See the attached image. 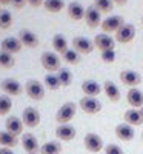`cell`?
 Returning a JSON list of instances; mask_svg holds the SVG:
<instances>
[{
  "label": "cell",
  "mask_w": 143,
  "mask_h": 154,
  "mask_svg": "<svg viewBox=\"0 0 143 154\" xmlns=\"http://www.w3.org/2000/svg\"><path fill=\"white\" fill-rule=\"evenodd\" d=\"M66 11H68V16L71 20L74 22H79V20H83L85 19V8L80 2H71L68 6H66Z\"/></svg>",
  "instance_id": "cell-23"
},
{
  "label": "cell",
  "mask_w": 143,
  "mask_h": 154,
  "mask_svg": "<svg viewBox=\"0 0 143 154\" xmlns=\"http://www.w3.org/2000/svg\"><path fill=\"white\" fill-rule=\"evenodd\" d=\"M43 3H45V0H28V5L32 8H40L43 6Z\"/></svg>",
  "instance_id": "cell-39"
},
{
  "label": "cell",
  "mask_w": 143,
  "mask_h": 154,
  "mask_svg": "<svg viewBox=\"0 0 143 154\" xmlns=\"http://www.w3.org/2000/svg\"><path fill=\"white\" fill-rule=\"evenodd\" d=\"M112 2H114L115 5H119V6H125V5L128 3V0H112Z\"/></svg>",
  "instance_id": "cell-41"
},
{
  "label": "cell",
  "mask_w": 143,
  "mask_h": 154,
  "mask_svg": "<svg viewBox=\"0 0 143 154\" xmlns=\"http://www.w3.org/2000/svg\"><path fill=\"white\" fill-rule=\"evenodd\" d=\"M0 48H2V51H5V53H9V54L14 56V54L20 53L23 45L19 40V37H6L2 40V43H0Z\"/></svg>",
  "instance_id": "cell-16"
},
{
  "label": "cell",
  "mask_w": 143,
  "mask_h": 154,
  "mask_svg": "<svg viewBox=\"0 0 143 154\" xmlns=\"http://www.w3.org/2000/svg\"><path fill=\"white\" fill-rule=\"evenodd\" d=\"M94 6L103 14H109L114 9V2L112 0H94Z\"/></svg>",
  "instance_id": "cell-34"
},
{
  "label": "cell",
  "mask_w": 143,
  "mask_h": 154,
  "mask_svg": "<svg viewBox=\"0 0 143 154\" xmlns=\"http://www.w3.org/2000/svg\"><path fill=\"white\" fill-rule=\"evenodd\" d=\"M12 16L11 12L6 11V9H2L0 11V29H9L12 26Z\"/></svg>",
  "instance_id": "cell-35"
},
{
  "label": "cell",
  "mask_w": 143,
  "mask_h": 154,
  "mask_svg": "<svg viewBox=\"0 0 143 154\" xmlns=\"http://www.w3.org/2000/svg\"><path fill=\"white\" fill-rule=\"evenodd\" d=\"M77 136V131L75 128L69 123L66 125H59L56 128V137L59 140H62V142H71V140Z\"/></svg>",
  "instance_id": "cell-17"
},
{
  "label": "cell",
  "mask_w": 143,
  "mask_h": 154,
  "mask_svg": "<svg viewBox=\"0 0 143 154\" xmlns=\"http://www.w3.org/2000/svg\"><path fill=\"white\" fill-rule=\"evenodd\" d=\"M82 91H83V94L88 96V97H97V96L103 91V86H102L99 82L93 80V79H88V80H85V82L82 83Z\"/></svg>",
  "instance_id": "cell-22"
},
{
  "label": "cell",
  "mask_w": 143,
  "mask_h": 154,
  "mask_svg": "<svg viewBox=\"0 0 143 154\" xmlns=\"http://www.w3.org/2000/svg\"><path fill=\"white\" fill-rule=\"evenodd\" d=\"M62 152V143L60 140H49L40 146L38 154H60Z\"/></svg>",
  "instance_id": "cell-27"
},
{
  "label": "cell",
  "mask_w": 143,
  "mask_h": 154,
  "mask_svg": "<svg viewBox=\"0 0 143 154\" xmlns=\"http://www.w3.org/2000/svg\"><path fill=\"white\" fill-rule=\"evenodd\" d=\"M43 85H45L46 89H49V91H57V89L62 86L56 72H46L45 79H43Z\"/></svg>",
  "instance_id": "cell-28"
},
{
  "label": "cell",
  "mask_w": 143,
  "mask_h": 154,
  "mask_svg": "<svg viewBox=\"0 0 143 154\" xmlns=\"http://www.w3.org/2000/svg\"><path fill=\"white\" fill-rule=\"evenodd\" d=\"M20 143H22L23 149L26 151L28 154H38V152H40V145H38L37 137L32 133H25L22 136Z\"/></svg>",
  "instance_id": "cell-12"
},
{
  "label": "cell",
  "mask_w": 143,
  "mask_h": 154,
  "mask_svg": "<svg viewBox=\"0 0 143 154\" xmlns=\"http://www.w3.org/2000/svg\"><path fill=\"white\" fill-rule=\"evenodd\" d=\"M126 100H128V103L131 105V108L140 109L143 106V93L137 88H131L126 94Z\"/></svg>",
  "instance_id": "cell-24"
},
{
  "label": "cell",
  "mask_w": 143,
  "mask_h": 154,
  "mask_svg": "<svg viewBox=\"0 0 143 154\" xmlns=\"http://www.w3.org/2000/svg\"><path fill=\"white\" fill-rule=\"evenodd\" d=\"M123 122L128 123V125H131V126H140V125H143V112H141V109L129 108L128 111H125Z\"/></svg>",
  "instance_id": "cell-18"
},
{
  "label": "cell",
  "mask_w": 143,
  "mask_h": 154,
  "mask_svg": "<svg viewBox=\"0 0 143 154\" xmlns=\"http://www.w3.org/2000/svg\"><path fill=\"white\" fill-rule=\"evenodd\" d=\"M141 140H143V133H141Z\"/></svg>",
  "instance_id": "cell-45"
},
{
  "label": "cell",
  "mask_w": 143,
  "mask_h": 154,
  "mask_svg": "<svg viewBox=\"0 0 143 154\" xmlns=\"http://www.w3.org/2000/svg\"><path fill=\"white\" fill-rule=\"evenodd\" d=\"M22 120L23 125L28 128H35L40 125V112L34 106H26L22 112Z\"/></svg>",
  "instance_id": "cell-8"
},
{
  "label": "cell",
  "mask_w": 143,
  "mask_h": 154,
  "mask_svg": "<svg viewBox=\"0 0 143 154\" xmlns=\"http://www.w3.org/2000/svg\"><path fill=\"white\" fill-rule=\"evenodd\" d=\"M56 74H57V77H59L62 86H69V85L72 83V72H71V69H68V68H60Z\"/></svg>",
  "instance_id": "cell-30"
},
{
  "label": "cell",
  "mask_w": 143,
  "mask_h": 154,
  "mask_svg": "<svg viewBox=\"0 0 143 154\" xmlns=\"http://www.w3.org/2000/svg\"><path fill=\"white\" fill-rule=\"evenodd\" d=\"M53 48H54L56 53H59L60 56H63V54L69 49V48H68L66 37H65L63 34H56V35L53 37Z\"/></svg>",
  "instance_id": "cell-26"
},
{
  "label": "cell",
  "mask_w": 143,
  "mask_h": 154,
  "mask_svg": "<svg viewBox=\"0 0 143 154\" xmlns=\"http://www.w3.org/2000/svg\"><path fill=\"white\" fill-rule=\"evenodd\" d=\"M103 91H105L108 100L111 102V103H117L120 99H122V93L119 86H117L112 80H105V83H103Z\"/></svg>",
  "instance_id": "cell-20"
},
{
  "label": "cell",
  "mask_w": 143,
  "mask_h": 154,
  "mask_svg": "<svg viewBox=\"0 0 143 154\" xmlns=\"http://www.w3.org/2000/svg\"><path fill=\"white\" fill-rule=\"evenodd\" d=\"M19 40L26 48H37L38 43H40L38 35L35 32H32L31 29H20L19 31Z\"/></svg>",
  "instance_id": "cell-15"
},
{
  "label": "cell",
  "mask_w": 143,
  "mask_h": 154,
  "mask_svg": "<svg viewBox=\"0 0 143 154\" xmlns=\"http://www.w3.org/2000/svg\"><path fill=\"white\" fill-rule=\"evenodd\" d=\"M40 63L46 69V72H57L62 68L60 57L56 53H51V51H43L40 56Z\"/></svg>",
  "instance_id": "cell-2"
},
{
  "label": "cell",
  "mask_w": 143,
  "mask_h": 154,
  "mask_svg": "<svg viewBox=\"0 0 143 154\" xmlns=\"http://www.w3.org/2000/svg\"><path fill=\"white\" fill-rule=\"evenodd\" d=\"M79 106L83 112L86 114H99L102 111V103L97 97H88V96H83L80 100H79Z\"/></svg>",
  "instance_id": "cell-5"
},
{
  "label": "cell",
  "mask_w": 143,
  "mask_h": 154,
  "mask_svg": "<svg viewBox=\"0 0 143 154\" xmlns=\"http://www.w3.org/2000/svg\"><path fill=\"white\" fill-rule=\"evenodd\" d=\"M12 109V99L6 94L0 96V116H8Z\"/></svg>",
  "instance_id": "cell-32"
},
{
  "label": "cell",
  "mask_w": 143,
  "mask_h": 154,
  "mask_svg": "<svg viewBox=\"0 0 143 154\" xmlns=\"http://www.w3.org/2000/svg\"><path fill=\"white\" fill-rule=\"evenodd\" d=\"M140 109H141V112H143V106H141V108H140Z\"/></svg>",
  "instance_id": "cell-43"
},
{
  "label": "cell",
  "mask_w": 143,
  "mask_h": 154,
  "mask_svg": "<svg viewBox=\"0 0 143 154\" xmlns=\"http://www.w3.org/2000/svg\"><path fill=\"white\" fill-rule=\"evenodd\" d=\"M0 5H11V0H0Z\"/></svg>",
  "instance_id": "cell-42"
},
{
  "label": "cell",
  "mask_w": 143,
  "mask_h": 154,
  "mask_svg": "<svg viewBox=\"0 0 143 154\" xmlns=\"http://www.w3.org/2000/svg\"><path fill=\"white\" fill-rule=\"evenodd\" d=\"M83 20L86 22V25H88L89 28H97V26H100L102 22H103L102 20V12L94 5H91L85 11V19Z\"/></svg>",
  "instance_id": "cell-13"
},
{
  "label": "cell",
  "mask_w": 143,
  "mask_h": 154,
  "mask_svg": "<svg viewBox=\"0 0 143 154\" xmlns=\"http://www.w3.org/2000/svg\"><path fill=\"white\" fill-rule=\"evenodd\" d=\"M83 143H85V148L93 154H97L102 149H105V143H103L102 136H99L96 133H88L83 139Z\"/></svg>",
  "instance_id": "cell-4"
},
{
  "label": "cell",
  "mask_w": 143,
  "mask_h": 154,
  "mask_svg": "<svg viewBox=\"0 0 143 154\" xmlns=\"http://www.w3.org/2000/svg\"><path fill=\"white\" fill-rule=\"evenodd\" d=\"M0 154H14V151H12L11 148H3V146H0Z\"/></svg>",
  "instance_id": "cell-40"
},
{
  "label": "cell",
  "mask_w": 143,
  "mask_h": 154,
  "mask_svg": "<svg viewBox=\"0 0 143 154\" xmlns=\"http://www.w3.org/2000/svg\"><path fill=\"white\" fill-rule=\"evenodd\" d=\"M119 79L123 85L129 86V88H137L141 83V75L140 72L134 71V69H123L119 74Z\"/></svg>",
  "instance_id": "cell-9"
},
{
  "label": "cell",
  "mask_w": 143,
  "mask_h": 154,
  "mask_svg": "<svg viewBox=\"0 0 143 154\" xmlns=\"http://www.w3.org/2000/svg\"><path fill=\"white\" fill-rule=\"evenodd\" d=\"M94 42L89 40L88 37L83 35H77L72 38V49L77 51L79 54H91L94 51Z\"/></svg>",
  "instance_id": "cell-7"
},
{
  "label": "cell",
  "mask_w": 143,
  "mask_h": 154,
  "mask_svg": "<svg viewBox=\"0 0 143 154\" xmlns=\"http://www.w3.org/2000/svg\"><path fill=\"white\" fill-rule=\"evenodd\" d=\"M19 145V137L14 136V134H11L8 133L6 130L5 131H0V146H3V148H14Z\"/></svg>",
  "instance_id": "cell-25"
},
{
  "label": "cell",
  "mask_w": 143,
  "mask_h": 154,
  "mask_svg": "<svg viewBox=\"0 0 143 154\" xmlns=\"http://www.w3.org/2000/svg\"><path fill=\"white\" fill-rule=\"evenodd\" d=\"M141 25H143V17H141Z\"/></svg>",
  "instance_id": "cell-44"
},
{
  "label": "cell",
  "mask_w": 143,
  "mask_h": 154,
  "mask_svg": "<svg viewBox=\"0 0 143 154\" xmlns=\"http://www.w3.org/2000/svg\"><path fill=\"white\" fill-rule=\"evenodd\" d=\"M14 65H16L14 56L9 54V53H5V51L0 49V68H3V69H11Z\"/></svg>",
  "instance_id": "cell-29"
},
{
  "label": "cell",
  "mask_w": 143,
  "mask_h": 154,
  "mask_svg": "<svg viewBox=\"0 0 143 154\" xmlns=\"http://www.w3.org/2000/svg\"><path fill=\"white\" fill-rule=\"evenodd\" d=\"M135 37V26L132 23H125L123 26L115 32V42L131 43Z\"/></svg>",
  "instance_id": "cell-11"
},
{
  "label": "cell",
  "mask_w": 143,
  "mask_h": 154,
  "mask_svg": "<svg viewBox=\"0 0 143 154\" xmlns=\"http://www.w3.org/2000/svg\"><path fill=\"white\" fill-rule=\"evenodd\" d=\"M75 112H77V105L74 102H65L56 112V122L59 125H66L75 117Z\"/></svg>",
  "instance_id": "cell-1"
},
{
  "label": "cell",
  "mask_w": 143,
  "mask_h": 154,
  "mask_svg": "<svg viewBox=\"0 0 143 154\" xmlns=\"http://www.w3.org/2000/svg\"><path fill=\"white\" fill-rule=\"evenodd\" d=\"M45 91H46L45 85L42 82L35 80V79H31L25 83V93H26V96L31 100H35V102L42 100L45 97Z\"/></svg>",
  "instance_id": "cell-3"
},
{
  "label": "cell",
  "mask_w": 143,
  "mask_h": 154,
  "mask_svg": "<svg viewBox=\"0 0 143 154\" xmlns=\"http://www.w3.org/2000/svg\"><path fill=\"white\" fill-rule=\"evenodd\" d=\"M0 6H2V5H0ZM0 11H2V9H0Z\"/></svg>",
  "instance_id": "cell-46"
},
{
  "label": "cell",
  "mask_w": 143,
  "mask_h": 154,
  "mask_svg": "<svg viewBox=\"0 0 143 154\" xmlns=\"http://www.w3.org/2000/svg\"><path fill=\"white\" fill-rule=\"evenodd\" d=\"M26 3H28V0H11V5L14 6L16 9H22Z\"/></svg>",
  "instance_id": "cell-38"
},
{
  "label": "cell",
  "mask_w": 143,
  "mask_h": 154,
  "mask_svg": "<svg viewBox=\"0 0 143 154\" xmlns=\"http://www.w3.org/2000/svg\"><path fill=\"white\" fill-rule=\"evenodd\" d=\"M123 25H125V20H123L122 16H109V17H106L105 20L102 22L100 28H102V31L105 34H111V32L115 34Z\"/></svg>",
  "instance_id": "cell-6"
},
{
  "label": "cell",
  "mask_w": 143,
  "mask_h": 154,
  "mask_svg": "<svg viewBox=\"0 0 143 154\" xmlns=\"http://www.w3.org/2000/svg\"><path fill=\"white\" fill-rule=\"evenodd\" d=\"M23 120L16 117V116H9V117L6 119L5 122V128H6V131L11 133V134H14V136H22L23 134Z\"/></svg>",
  "instance_id": "cell-21"
},
{
  "label": "cell",
  "mask_w": 143,
  "mask_h": 154,
  "mask_svg": "<svg viewBox=\"0 0 143 154\" xmlns=\"http://www.w3.org/2000/svg\"><path fill=\"white\" fill-rule=\"evenodd\" d=\"M115 136L117 139H120L122 142H131L135 136V131H134V126L128 125V123H119L115 126Z\"/></svg>",
  "instance_id": "cell-19"
},
{
  "label": "cell",
  "mask_w": 143,
  "mask_h": 154,
  "mask_svg": "<svg viewBox=\"0 0 143 154\" xmlns=\"http://www.w3.org/2000/svg\"><path fill=\"white\" fill-rule=\"evenodd\" d=\"M102 56V60L105 63H114L115 59H117V54H115V49H108V51H102L100 53Z\"/></svg>",
  "instance_id": "cell-36"
},
{
  "label": "cell",
  "mask_w": 143,
  "mask_h": 154,
  "mask_svg": "<svg viewBox=\"0 0 143 154\" xmlns=\"http://www.w3.org/2000/svg\"><path fill=\"white\" fill-rule=\"evenodd\" d=\"M62 59L66 62V63H69V65H79V63L82 62L80 54L77 53V51H74V49H68L66 53L62 56Z\"/></svg>",
  "instance_id": "cell-33"
},
{
  "label": "cell",
  "mask_w": 143,
  "mask_h": 154,
  "mask_svg": "<svg viewBox=\"0 0 143 154\" xmlns=\"http://www.w3.org/2000/svg\"><path fill=\"white\" fill-rule=\"evenodd\" d=\"M105 154H125L123 149L119 146V145H115V143H109L105 146Z\"/></svg>",
  "instance_id": "cell-37"
},
{
  "label": "cell",
  "mask_w": 143,
  "mask_h": 154,
  "mask_svg": "<svg viewBox=\"0 0 143 154\" xmlns=\"http://www.w3.org/2000/svg\"><path fill=\"white\" fill-rule=\"evenodd\" d=\"M0 88L3 89V93L6 94V96H9V97H17V96H20L22 93H23V86H22V83L19 82V80H16V79H5V80H2V83H0Z\"/></svg>",
  "instance_id": "cell-10"
},
{
  "label": "cell",
  "mask_w": 143,
  "mask_h": 154,
  "mask_svg": "<svg viewBox=\"0 0 143 154\" xmlns=\"http://www.w3.org/2000/svg\"><path fill=\"white\" fill-rule=\"evenodd\" d=\"M93 42H94V46L99 48L100 51H108V49L115 48V38H112L109 34H105V32L97 34L93 38Z\"/></svg>",
  "instance_id": "cell-14"
},
{
  "label": "cell",
  "mask_w": 143,
  "mask_h": 154,
  "mask_svg": "<svg viewBox=\"0 0 143 154\" xmlns=\"http://www.w3.org/2000/svg\"><path fill=\"white\" fill-rule=\"evenodd\" d=\"M43 6L48 12H60L65 8V0H45Z\"/></svg>",
  "instance_id": "cell-31"
}]
</instances>
